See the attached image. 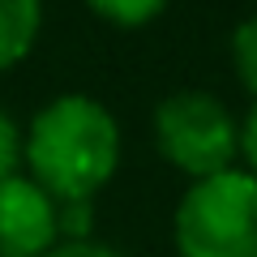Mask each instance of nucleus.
Returning <instances> with one entry per match:
<instances>
[{"mask_svg":"<svg viewBox=\"0 0 257 257\" xmlns=\"http://www.w3.org/2000/svg\"><path fill=\"white\" fill-rule=\"evenodd\" d=\"M22 159L56 202H82L116 172L120 124L90 94H56L30 116Z\"/></svg>","mask_w":257,"mask_h":257,"instance_id":"1","label":"nucleus"},{"mask_svg":"<svg viewBox=\"0 0 257 257\" xmlns=\"http://www.w3.org/2000/svg\"><path fill=\"white\" fill-rule=\"evenodd\" d=\"M180 257H257V176L244 167L202 176L176 206Z\"/></svg>","mask_w":257,"mask_h":257,"instance_id":"2","label":"nucleus"},{"mask_svg":"<svg viewBox=\"0 0 257 257\" xmlns=\"http://www.w3.org/2000/svg\"><path fill=\"white\" fill-rule=\"evenodd\" d=\"M155 138L167 163L202 180L231 167L240 150V124L210 90H172L155 107Z\"/></svg>","mask_w":257,"mask_h":257,"instance_id":"3","label":"nucleus"},{"mask_svg":"<svg viewBox=\"0 0 257 257\" xmlns=\"http://www.w3.org/2000/svg\"><path fill=\"white\" fill-rule=\"evenodd\" d=\"M60 244V210L39 180H0V257H43Z\"/></svg>","mask_w":257,"mask_h":257,"instance_id":"4","label":"nucleus"},{"mask_svg":"<svg viewBox=\"0 0 257 257\" xmlns=\"http://www.w3.org/2000/svg\"><path fill=\"white\" fill-rule=\"evenodd\" d=\"M43 30V0H0V69L18 64Z\"/></svg>","mask_w":257,"mask_h":257,"instance_id":"5","label":"nucleus"},{"mask_svg":"<svg viewBox=\"0 0 257 257\" xmlns=\"http://www.w3.org/2000/svg\"><path fill=\"white\" fill-rule=\"evenodd\" d=\"M231 60H236L240 82L257 94V13L244 18L236 30H231Z\"/></svg>","mask_w":257,"mask_h":257,"instance_id":"6","label":"nucleus"},{"mask_svg":"<svg viewBox=\"0 0 257 257\" xmlns=\"http://www.w3.org/2000/svg\"><path fill=\"white\" fill-rule=\"evenodd\" d=\"M90 9L103 13L116 26H142V22L159 18L167 9V0H90Z\"/></svg>","mask_w":257,"mask_h":257,"instance_id":"7","label":"nucleus"},{"mask_svg":"<svg viewBox=\"0 0 257 257\" xmlns=\"http://www.w3.org/2000/svg\"><path fill=\"white\" fill-rule=\"evenodd\" d=\"M22 159V138H18V124L5 107H0V180H9L13 167Z\"/></svg>","mask_w":257,"mask_h":257,"instance_id":"8","label":"nucleus"},{"mask_svg":"<svg viewBox=\"0 0 257 257\" xmlns=\"http://www.w3.org/2000/svg\"><path fill=\"white\" fill-rule=\"evenodd\" d=\"M43 257H120V253L86 236V240H60V244H56V248H47Z\"/></svg>","mask_w":257,"mask_h":257,"instance_id":"9","label":"nucleus"},{"mask_svg":"<svg viewBox=\"0 0 257 257\" xmlns=\"http://www.w3.org/2000/svg\"><path fill=\"white\" fill-rule=\"evenodd\" d=\"M240 150L248 155V172L257 176V103H253V111L244 116V124H240Z\"/></svg>","mask_w":257,"mask_h":257,"instance_id":"10","label":"nucleus"}]
</instances>
